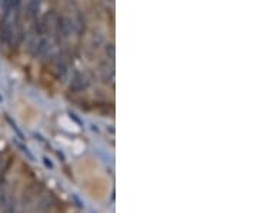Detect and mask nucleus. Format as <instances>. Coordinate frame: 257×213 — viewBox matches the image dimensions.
<instances>
[{"mask_svg": "<svg viewBox=\"0 0 257 213\" xmlns=\"http://www.w3.org/2000/svg\"><path fill=\"white\" fill-rule=\"evenodd\" d=\"M104 59L110 60V62H114V57H116V47L114 45L109 42V43H104Z\"/></svg>", "mask_w": 257, "mask_h": 213, "instance_id": "obj_6", "label": "nucleus"}, {"mask_svg": "<svg viewBox=\"0 0 257 213\" xmlns=\"http://www.w3.org/2000/svg\"><path fill=\"white\" fill-rule=\"evenodd\" d=\"M92 84V77L90 74L86 72H77L72 76L70 84H69V90L73 93H80L86 90L89 86Z\"/></svg>", "mask_w": 257, "mask_h": 213, "instance_id": "obj_1", "label": "nucleus"}, {"mask_svg": "<svg viewBox=\"0 0 257 213\" xmlns=\"http://www.w3.org/2000/svg\"><path fill=\"white\" fill-rule=\"evenodd\" d=\"M8 200H9V196H8V186L0 185V207H3Z\"/></svg>", "mask_w": 257, "mask_h": 213, "instance_id": "obj_7", "label": "nucleus"}, {"mask_svg": "<svg viewBox=\"0 0 257 213\" xmlns=\"http://www.w3.org/2000/svg\"><path fill=\"white\" fill-rule=\"evenodd\" d=\"M40 8H42L40 0H28L25 5V16L32 23V28L36 25L40 18Z\"/></svg>", "mask_w": 257, "mask_h": 213, "instance_id": "obj_4", "label": "nucleus"}, {"mask_svg": "<svg viewBox=\"0 0 257 213\" xmlns=\"http://www.w3.org/2000/svg\"><path fill=\"white\" fill-rule=\"evenodd\" d=\"M100 77L104 83H113L114 80V62L104 59L100 63Z\"/></svg>", "mask_w": 257, "mask_h": 213, "instance_id": "obj_5", "label": "nucleus"}, {"mask_svg": "<svg viewBox=\"0 0 257 213\" xmlns=\"http://www.w3.org/2000/svg\"><path fill=\"white\" fill-rule=\"evenodd\" d=\"M70 66H72V56L67 52H62L57 60H56V72H57V77L63 79L66 77L69 72H70Z\"/></svg>", "mask_w": 257, "mask_h": 213, "instance_id": "obj_3", "label": "nucleus"}, {"mask_svg": "<svg viewBox=\"0 0 257 213\" xmlns=\"http://www.w3.org/2000/svg\"><path fill=\"white\" fill-rule=\"evenodd\" d=\"M2 213H16V202L13 199H9L6 204L3 206V212Z\"/></svg>", "mask_w": 257, "mask_h": 213, "instance_id": "obj_8", "label": "nucleus"}, {"mask_svg": "<svg viewBox=\"0 0 257 213\" xmlns=\"http://www.w3.org/2000/svg\"><path fill=\"white\" fill-rule=\"evenodd\" d=\"M106 5H110V6H113V3H114V0H103Z\"/></svg>", "mask_w": 257, "mask_h": 213, "instance_id": "obj_9", "label": "nucleus"}, {"mask_svg": "<svg viewBox=\"0 0 257 213\" xmlns=\"http://www.w3.org/2000/svg\"><path fill=\"white\" fill-rule=\"evenodd\" d=\"M70 19V25H72V35L80 39L84 36L86 33V18L80 10H76L73 13V16Z\"/></svg>", "mask_w": 257, "mask_h": 213, "instance_id": "obj_2", "label": "nucleus"}]
</instances>
